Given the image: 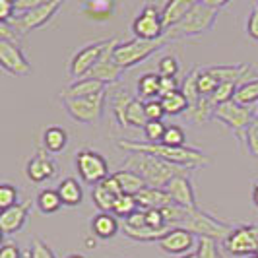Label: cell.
Returning <instances> with one entry per match:
<instances>
[{"instance_id": "cell-53", "label": "cell", "mask_w": 258, "mask_h": 258, "mask_svg": "<svg viewBox=\"0 0 258 258\" xmlns=\"http://www.w3.org/2000/svg\"><path fill=\"white\" fill-rule=\"evenodd\" d=\"M252 202H254V206L258 208V182L252 186Z\"/></svg>"}, {"instance_id": "cell-44", "label": "cell", "mask_w": 258, "mask_h": 258, "mask_svg": "<svg viewBox=\"0 0 258 258\" xmlns=\"http://www.w3.org/2000/svg\"><path fill=\"white\" fill-rule=\"evenodd\" d=\"M237 90H239V86H237V84H220L218 91H216L210 99H212V103L216 105V107H218V105H223V103H229V101L235 99Z\"/></svg>"}, {"instance_id": "cell-50", "label": "cell", "mask_w": 258, "mask_h": 258, "mask_svg": "<svg viewBox=\"0 0 258 258\" xmlns=\"http://www.w3.org/2000/svg\"><path fill=\"white\" fill-rule=\"evenodd\" d=\"M16 18V8L14 0H0V22H12Z\"/></svg>"}, {"instance_id": "cell-46", "label": "cell", "mask_w": 258, "mask_h": 258, "mask_svg": "<svg viewBox=\"0 0 258 258\" xmlns=\"http://www.w3.org/2000/svg\"><path fill=\"white\" fill-rule=\"evenodd\" d=\"M198 258H221L216 241H212V239H198Z\"/></svg>"}, {"instance_id": "cell-48", "label": "cell", "mask_w": 258, "mask_h": 258, "mask_svg": "<svg viewBox=\"0 0 258 258\" xmlns=\"http://www.w3.org/2000/svg\"><path fill=\"white\" fill-rule=\"evenodd\" d=\"M246 33H248V37L252 39V41L258 43V4L252 6V10H250L248 18H246Z\"/></svg>"}, {"instance_id": "cell-33", "label": "cell", "mask_w": 258, "mask_h": 258, "mask_svg": "<svg viewBox=\"0 0 258 258\" xmlns=\"http://www.w3.org/2000/svg\"><path fill=\"white\" fill-rule=\"evenodd\" d=\"M161 103H163L165 113L171 116L184 115V113L188 111V99L184 97V93H182L181 90L171 91L167 95H163V97H161Z\"/></svg>"}, {"instance_id": "cell-30", "label": "cell", "mask_w": 258, "mask_h": 258, "mask_svg": "<svg viewBox=\"0 0 258 258\" xmlns=\"http://www.w3.org/2000/svg\"><path fill=\"white\" fill-rule=\"evenodd\" d=\"M161 76L157 72H146L140 80H138V95L146 97L148 101L152 99H159L161 97Z\"/></svg>"}, {"instance_id": "cell-32", "label": "cell", "mask_w": 258, "mask_h": 258, "mask_svg": "<svg viewBox=\"0 0 258 258\" xmlns=\"http://www.w3.org/2000/svg\"><path fill=\"white\" fill-rule=\"evenodd\" d=\"M116 198H118V196H115V194L111 192L103 182H99V184H95V186L91 188V200H93V204L97 206L99 212L113 214V208H115Z\"/></svg>"}, {"instance_id": "cell-34", "label": "cell", "mask_w": 258, "mask_h": 258, "mask_svg": "<svg viewBox=\"0 0 258 258\" xmlns=\"http://www.w3.org/2000/svg\"><path fill=\"white\" fill-rule=\"evenodd\" d=\"M198 72H200V66H194L181 84V91L184 93V97L188 99V107H194V105L202 99L200 90H198Z\"/></svg>"}, {"instance_id": "cell-15", "label": "cell", "mask_w": 258, "mask_h": 258, "mask_svg": "<svg viewBox=\"0 0 258 258\" xmlns=\"http://www.w3.org/2000/svg\"><path fill=\"white\" fill-rule=\"evenodd\" d=\"M0 66L14 76H29L33 72L26 54L12 41H0Z\"/></svg>"}, {"instance_id": "cell-39", "label": "cell", "mask_w": 258, "mask_h": 258, "mask_svg": "<svg viewBox=\"0 0 258 258\" xmlns=\"http://www.w3.org/2000/svg\"><path fill=\"white\" fill-rule=\"evenodd\" d=\"M27 258H56L54 250H52L49 243L41 237H33L31 239V245H29V252H27Z\"/></svg>"}, {"instance_id": "cell-17", "label": "cell", "mask_w": 258, "mask_h": 258, "mask_svg": "<svg viewBox=\"0 0 258 258\" xmlns=\"http://www.w3.org/2000/svg\"><path fill=\"white\" fill-rule=\"evenodd\" d=\"M118 43H120V41L115 37L113 45L107 49V52L101 56V60L93 66V70L90 72V76H88V78H93V80L101 82V84H105V86L115 84V82H118V80H120L122 72H124V68L116 64L115 56H113V51H115V47L118 45Z\"/></svg>"}, {"instance_id": "cell-6", "label": "cell", "mask_w": 258, "mask_h": 258, "mask_svg": "<svg viewBox=\"0 0 258 258\" xmlns=\"http://www.w3.org/2000/svg\"><path fill=\"white\" fill-rule=\"evenodd\" d=\"M113 41H115V37L97 39V41H91L88 45H84L80 51L74 52L70 62H68V74H70V78H74V82H78V80H84L86 76H90L93 66L101 60V56L113 45Z\"/></svg>"}, {"instance_id": "cell-22", "label": "cell", "mask_w": 258, "mask_h": 258, "mask_svg": "<svg viewBox=\"0 0 258 258\" xmlns=\"http://www.w3.org/2000/svg\"><path fill=\"white\" fill-rule=\"evenodd\" d=\"M101 91H107V86L93 80V78H84L72 82L70 86H66L64 90L60 91V99H74V97H90V95H97Z\"/></svg>"}, {"instance_id": "cell-55", "label": "cell", "mask_w": 258, "mask_h": 258, "mask_svg": "<svg viewBox=\"0 0 258 258\" xmlns=\"http://www.w3.org/2000/svg\"><path fill=\"white\" fill-rule=\"evenodd\" d=\"M66 258H86V256H82V254H70V256H66Z\"/></svg>"}, {"instance_id": "cell-13", "label": "cell", "mask_w": 258, "mask_h": 258, "mask_svg": "<svg viewBox=\"0 0 258 258\" xmlns=\"http://www.w3.org/2000/svg\"><path fill=\"white\" fill-rule=\"evenodd\" d=\"M223 246L233 256H254L258 250V225L235 227L223 241Z\"/></svg>"}, {"instance_id": "cell-2", "label": "cell", "mask_w": 258, "mask_h": 258, "mask_svg": "<svg viewBox=\"0 0 258 258\" xmlns=\"http://www.w3.org/2000/svg\"><path fill=\"white\" fill-rule=\"evenodd\" d=\"M227 4H229L227 0H223V2H216V0H202V2H196L192 10L182 18V22H179L177 26H173L171 29H167L163 37L167 39L169 43H173V41H179V39L206 33V31H210V29L214 27L220 10L225 8Z\"/></svg>"}, {"instance_id": "cell-26", "label": "cell", "mask_w": 258, "mask_h": 258, "mask_svg": "<svg viewBox=\"0 0 258 258\" xmlns=\"http://www.w3.org/2000/svg\"><path fill=\"white\" fill-rule=\"evenodd\" d=\"M43 150H47L49 154H60L64 152L68 146V132L60 126H49L43 132Z\"/></svg>"}, {"instance_id": "cell-21", "label": "cell", "mask_w": 258, "mask_h": 258, "mask_svg": "<svg viewBox=\"0 0 258 258\" xmlns=\"http://www.w3.org/2000/svg\"><path fill=\"white\" fill-rule=\"evenodd\" d=\"M194 4H196V0H169L165 2L161 8V20H163L165 31L182 22V18L192 10Z\"/></svg>"}, {"instance_id": "cell-58", "label": "cell", "mask_w": 258, "mask_h": 258, "mask_svg": "<svg viewBox=\"0 0 258 258\" xmlns=\"http://www.w3.org/2000/svg\"><path fill=\"white\" fill-rule=\"evenodd\" d=\"M256 4H258V2H256Z\"/></svg>"}, {"instance_id": "cell-31", "label": "cell", "mask_w": 258, "mask_h": 258, "mask_svg": "<svg viewBox=\"0 0 258 258\" xmlns=\"http://www.w3.org/2000/svg\"><path fill=\"white\" fill-rule=\"evenodd\" d=\"M35 204H37L39 212L45 214V216L47 214H56L60 208L64 206L56 188H45V190H41L37 194V198H35Z\"/></svg>"}, {"instance_id": "cell-19", "label": "cell", "mask_w": 258, "mask_h": 258, "mask_svg": "<svg viewBox=\"0 0 258 258\" xmlns=\"http://www.w3.org/2000/svg\"><path fill=\"white\" fill-rule=\"evenodd\" d=\"M169 192V196L173 198L175 204H179L182 208H188V210H196V194H194L192 181L186 173H182L179 177H175L173 181L167 184L165 188Z\"/></svg>"}, {"instance_id": "cell-36", "label": "cell", "mask_w": 258, "mask_h": 258, "mask_svg": "<svg viewBox=\"0 0 258 258\" xmlns=\"http://www.w3.org/2000/svg\"><path fill=\"white\" fill-rule=\"evenodd\" d=\"M233 101L245 105V107H250L252 103H258V78L256 80H250V82L241 84L237 93H235V99H233Z\"/></svg>"}, {"instance_id": "cell-28", "label": "cell", "mask_w": 258, "mask_h": 258, "mask_svg": "<svg viewBox=\"0 0 258 258\" xmlns=\"http://www.w3.org/2000/svg\"><path fill=\"white\" fill-rule=\"evenodd\" d=\"M173 227H163V229H154V227H142V229H132L122 225V235L128 237L132 241H138V243H159Z\"/></svg>"}, {"instance_id": "cell-47", "label": "cell", "mask_w": 258, "mask_h": 258, "mask_svg": "<svg viewBox=\"0 0 258 258\" xmlns=\"http://www.w3.org/2000/svg\"><path fill=\"white\" fill-rule=\"evenodd\" d=\"M167 115L161 99H152V101H146V116L148 120H163V116Z\"/></svg>"}, {"instance_id": "cell-10", "label": "cell", "mask_w": 258, "mask_h": 258, "mask_svg": "<svg viewBox=\"0 0 258 258\" xmlns=\"http://www.w3.org/2000/svg\"><path fill=\"white\" fill-rule=\"evenodd\" d=\"M76 171L86 184H99L109 177V163L95 150L84 148L76 154Z\"/></svg>"}, {"instance_id": "cell-43", "label": "cell", "mask_w": 258, "mask_h": 258, "mask_svg": "<svg viewBox=\"0 0 258 258\" xmlns=\"http://www.w3.org/2000/svg\"><path fill=\"white\" fill-rule=\"evenodd\" d=\"M184 142H186V134H184V130H182L181 126H177V124H169L161 144L171 146V148H182Z\"/></svg>"}, {"instance_id": "cell-14", "label": "cell", "mask_w": 258, "mask_h": 258, "mask_svg": "<svg viewBox=\"0 0 258 258\" xmlns=\"http://www.w3.org/2000/svg\"><path fill=\"white\" fill-rule=\"evenodd\" d=\"M58 173V165L51 157V154L43 148H37L35 154L27 159L26 163V177L29 182L33 184H41V182L49 181L52 177H56Z\"/></svg>"}, {"instance_id": "cell-41", "label": "cell", "mask_w": 258, "mask_h": 258, "mask_svg": "<svg viewBox=\"0 0 258 258\" xmlns=\"http://www.w3.org/2000/svg\"><path fill=\"white\" fill-rule=\"evenodd\" d=\"M165 130H167V124H163V120H150L142 132L150 144H161Z\"/></svg>"}, {"instance_id": "cell-12", "label": "cell", "mask_w": 258, "mask_h": 258, "mask_svg": "<svg viewBox=\"0 0 258 258\" xmlns=\"http://www.w3.org/2000/svg\"><path fill=\"white\" fill-rule=\"evenodd\" d=\"M254 113L250 107H245V105L237 103V101H229V103H223L216 107V115L214 118L223 122L227 128L233 130V134L241 140H245V132L248 128V124L252 122L254 118Z\"/></svg>"}, {"instance_id": "cell-4", "label": "cell", "mask_w": 258, "mask_h": 258, "mask_svg": "<svg viewBox=\"0 0 258 258\" xmlns=\"http://www.w3.org/2000/svg\"><path fill=\"white\" fill-rule=\"evenodd\" d=\"M111 103L120 126L144 130L150 122L146 116V103L138 97H132L126 88H116L111 95Z\"/></svg>"}, {"instance_id": "cell-56", "label": "cell", "mask_w": 258, "mask_h": 258, "mask_svg": "<svg viewBox=\"0 0 258 258\" xmlns=\"http://www.w3.org/2000/svg\"><path fill=\"white\" fill-rule=\"evenodd\" d=\"M248 258H258V256H256V254H254V256H248Z\"/></svg>"}, {"instance_id": "cell-29", "label": "cell", "mask_w": 258, "mask_h": 258, "mask_svg": "<svg viewBox=\"0 0 258 258\" xmlns=\"http://www.w3.org/2000/svg\"><path fill=\"white\" fill-rule=\"evenodd\" d=\"M216 115V105L212 103L210 97H202L194 107H188L184 116L194 124H208Z\"/></svg>"}, {"instance_id": "cell-18", "label": "cell", "mask_w": 258, "mask_h": 258, "mask_svg": "<svg viewBox=\"0 0 258 258\" xmlns=\"http://www.w3.org/2000/svg\"><path fill=\"white\" fill-rule=\"evenodd\" d=\"M31 206H33V202L26 200V202H20L18 206L2 210V214H0V231H2L4 237L18 233L26 225L27 218H29V212H31Z\"/></svg>"}, {"instance_id": "cell-42", "label": "cell", "mask_w": 258, "mask_h": 258, "mask_svg": "<svg viewBox=\"0 0 258 258\" xmlns=\"http://www.w3.org/2000/svg\"><path fill=\"white\" fill-rule=\"evenodd\" d=\"M18 198H20V190H18L14 184H10V182L0 184V208H2V210L18 206V204H20Z\"/></svg>"}, {"instance_id": "cell-54", "label": "cell", "mask_w": 258, "mask_h": 258, "mask_svg": "<svg viewBox=\"0 0 258 258\" xmlns=\"http://www.w3.org/2000/svg\"><path fill=\"white\" fill-rule=\"evenodd\" d=\"M179 258H198V248L194 250V252H188V254H182V256Z\"/></svg>"}, {"instance_id": "cell-49", "label": "cell", "mask_w": 258, "mask_h": 258, "mask_svg": "<svg viewBox=\"0 0 258 258\" xmlns=\"http://www.w3.org/2000/svg\"><path fill=\"white\" fill-rule=\"evenodd\" d=\"M126 227H132V229H142V227H148V221H146V210H138L130 216L128 220L124 221Z\"/></svg>"}, {"instance_id": "cell-3", "label": "cell", "mask_w": 258, "mask_h": 258, "mask_svg": "<svg viewBox=\"0 0 258 258\" xmlns=\"http://www.w3.org/2000/svg\"><path fill=\"white\" fill-rule=\"evenodd\" d=\"M128 171H134L142 177L148 186L152 188H167V184L175 177L182 175L186 169L177 167L169 161H163L159 157L154 155H144V154H128L126 161H124V167Z\"/></svg>"}, {"instance_id": "cell-23", "label": "cell", "mask_w": 258, "mask_h": 258, "mask_svg": "<svg viewBox=\"0 0 258 258\" xmlns=\"http://www.w3.org/2000/svg\"><path fill=\"white\" fill-rule=\"evenodd\" d=\"M118 231H120V223H118L115 214L99 212V214L93 216V220H91V235H93V237L109 241V239H113Z\"/></svg>"}, {"instance_id": "cell-24", "label": "cell", "mask_w": 258, "mask_h": 258, "mask_svg": "<svg viewBox=\"0 0 258 258\" xmlns=\"http://www.w3.org/2000/svg\"><path fill=\"white\" fill-rule=\"evenodd\" d=\"M136 200H138L140 210H161V208L175 204L167 190H163V188H152V186L144 188L140 194H136Z\"/></svg>"}, {"instance_id": "cell-8", "label": "cell", "mask_w": 258, "mask_h": 258, "mask_svg": "<svg viewBox=\"0 0 258 258\" xmlns=\"http://www.w3.org/2000/svg\"><path fill=\"white\" fill-rule=\"evenodd\" d=\"M62 4H64L62 0H47L41 6L29 10V12L18 14L10 22V26L16 31V35H26L29 31H35V29L43 27L45 24H49L56 16V12L62 8Z\"/></svg>"}, {"instance_id": "cell-37", "label": "cell", "mask_w": 258, "mask_h": 258, "mask_svg": "<svg viewBox=\"0 0 258 258\" xmlns=\"http://www.w3.org/2000/svg\"><path fill=\"white\" fill-rule=\"evenodd\" d=\"M140 206H138V200L136 196H130V194H122L118 196L115 202V208H113V214L116 218H126L128 220L134 212H138Z\"/></svg>"}, {"instance_id": "cell-57", "label": "cell", "mask_w": 258, "mask_h": 258, "mask_svg": "<svg viewBox=\"0 0 258 258\" xmlns=\"http://www.w3.org/2000/svg\"><path fill=\"white\" fill-rule=\"evenodd\" d=\"M256 256H258V250H256Z\"/></svg>"}, {"instance_id": "cell-5", "label": "cell", "mask_w": 258, "mask_h": 258, "mask_svg": "<svg viewBox=\"0 0 258 258\" xmlns=\"http://www.w3.org/2000/svg\"><path fill=\"white\" fill-rule=\"evenodd\" d=\"M169 41L165 37L157 39V41H142V39L134 37L130 41H120L113 51V56H115L116 64L126 70L136 64H142L144 60H148L157 51L165 49Z\"/></svg>"}, {"instance_id": "cell-38", "label": "cell", "mask_w": 258, "mask_h": 258, "mask_svg": "<svg viewBox=\"0 0 258 258\" xmlns=\"http://www.w3.org/2000/svg\"><path fill=\"white\" fill-rule=\"evenodd\" d=\"M220 88V82L208 72L206 68H200L198 72V90H200V95L202 97H212Z\"/></svg>"}, {"instance_id": "cell-51", "label": "cell", "mask_w": 258, "mask_h": 258, "mask_svg": "<svg viewBox=\"0 0 258 258\" xmlns=\"http://www.w3.org/2000/svg\"><path fill=\"white\" fill-rule=\"evenodd\" d=\"M45 0H14V8H16V16L18 14H24V12H29V10H33V8H37L41 6Z\"/></svg>"}, {"instance_id": "cell-11", "label": "cell", "mask_w": 258, "mask_h": 258, "mask_svg": "<svg viewBox=\"0 0 258 258\" xmlns=\"http://www.w3.org/2000/svg\"><path fill=\"white\" fill-rule=\"evenodd\" d=\"M132 33L142 41H157L165 35V26L161 20V8L155 4H144L140 14L132 20Z\"/></svg>"}, {"instance_id": "cell-9", "label": "cell", "mask_w": 258, "mask_h": 258, "mask_svg": "<svg viewBox=\"0 0 258 258\" xmlns=\"http://www.w3.org/2000/svg\"><path fill=\"white\" fill-rule=\"evenodd\" d=\"M105 99H107V91L90 95V97H74V99H60V101L64 105L66 113L76 122L95 124V122H99V118L103 115Z\"/></svg>"}, {"instance_id": "cell-27", "label": "cell", "mask_w": 258, "mask_h": 258, "mask_svg": "<svg viewBox=\"0 0 258 258\" xmlns=\"http://www.w3.org/2000/svg\"><path fill=\"white\" fill-rule=\"evenodd\" d=\"M113 175H115V179L118 181V184H120V188H122V192L124 194L136 196V194L142 192L144 188H148L146 181H144L138 173H134V171L120 169V171H115Z\"/></svg>"}, {"instance_id": "cell-35", "label": "cell", "mask_w": 258, "mask_h": 258, "mask_svg": "<svg viewBox=\"0 0 258 258\" xmlns=\"http://www.w3.org/2000/svg\"><path fill=\"white\" fill-rule=\"evenodd\" d=\"M115 2H107V0H90L82 6V12L95 20H107L115 12Z\"/></svg>"}, {"instance_id": "cell-45", "label": "cell", "mask_w": 258, "mask_h": 258, "mask_svg": "<svg viewBox=\"0 0 258 258\" xmlns=\"http://www.w3.org/2000/svg\"><path fill=\"white\" fill-rule=\"evenodd\" d=\"M245 142L248 154L254 159H258V115L252 118V122L248 124V128L245 132Z\"/></svg>"}, {"instance_id": "cell-7", "label": "cell", "mask_w": 258, "mask_h": 258, "mask_svg": "<svg viewBox=\"0 0 258 258\" xmlns=\"http://www.w3.org/2000/svg\"><path fill=\"white\" fill-rule=\"evenodd\" d=\"M182 229L190 231L192 235L200 237V239H212V241H225L229 237V233L235 229L231 223L218 220L214 216H210L202 210H190L188 220L181 225Z\"/></svg>"}, {"instance_id": "cell-1", "label": "cell", "mask_w": 258, "mask_h": 258, "mask_svg": "<svg viewBox=\"0 0 258 258\" xmlns=\"http://www.w3.org/2000/svg\"><path fill=\"white\" fill-rule=\"evenodd\" d=\"M116 146L128 154H144V155H154L163 161H169L177 167L182 169H198L204 167L210 163V157L204 152L196 150V148H171L165 144H150V142H138V140H118Z\"/></svg>"}, {"instance_id": "cell-20", "label": "cell", "mask_w": 258, "mask_h": 258, "mask_svg": "<svg viewBox=\"0 0 258 258\" xmlns=\"http://www.w3.org/2000/svg\"><path fill=\"white\" fill-rule=\"evenodd\" d=\"M206 70L216 78L220 84H237L243 82L248 72H252V66L248 64H216L206 66Z\"/></svg>"}, {"instance_id": "cell-52", "label": "cell", "mask_w": 258, "mask_h": 258, "mask_svg": "<svg viewBox=\"0 0 258 258\" xmlns=\"http://www.w3.org/2000/svg\"><path fill=\"white\" fill-rule=\"evenodd\" d=\"M0 258H22V250L16 243L6 241L0 248Z\"/></svg>"}, {"instance_id": "cell-16", "label": "cell", "mask_w": 258, "mask_h": 258, "mask_svg": "<svg viewBox=\"0 0 258 258\" xmlns=\"http://www.w3.org/2000/svg\"><path fill=\"white\" fill-rule=\"evenodd\" d=\"M157 246L167 252V254H188V252H194L198 248V239L196 235H192L190 231L182 229V227H173L171 231L157 243Z\"/></svg>"}, {"instance_id": "cell-25", "label": "cell", "mask_w": 258, "mask_h": 258, "mask_svg": "<svg viewBox=\"0 0 258 258\" xmlns=\"http://www.w3.org/2000/svg\"><path fill=\"white\" fill-rule=\"evenodd\" d=\"M56 190L60 194V200L62 204L68 208H76L82 204L84 200V190H82V184L74 179V177H68V179H62L58 182Z\"/></svg>"}, {"instance_id": "cell-40", "label": "cell", "mask_w": 258, "mask_h": 258, "mask_svg": "<svg viewBox=\"0 0 258 258\" xmlns=\"http://www.w3.org/2000/svg\"><path fill=\"white\" fill-rule=\"evenodd\" d=\"M157 74L165 78H177L179 74V58L175 54H165L157 62Z\"/></svg>"}]
</instances>
